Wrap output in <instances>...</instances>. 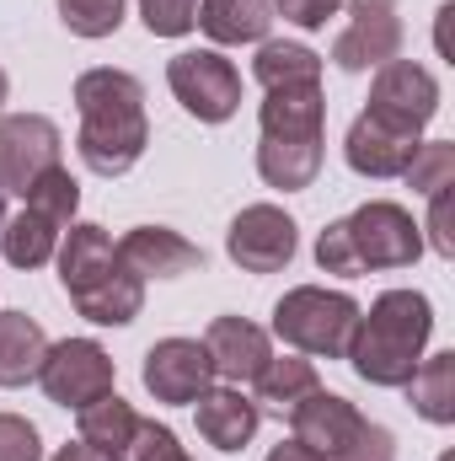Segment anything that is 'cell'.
Returning <instances> with one entry per match:
<instances>
[{
  "instance_id": "ffe728a7",
  "label": "cell",
  "mask_w": 455,
  "mask_h": 461,
  "mask_svg": "<svg viewBox=\"0 0 455 461\" xmlns=\"http://www.w3.org/2000/svg\"><path fill=\"white\" fill-rule=\"evenodd\" d=\"M268 0H199V27L215 43H268Z\"/></svg>"
},
{
  "instance_id": "484cf974",
  "label": "cell",
  "mask_w": 455,
  "mask_h": 461,
  "mask_svg": "<svg viewBox=\"0 0 455 461\" xmlns=\"http://www.w3.org/2000/svg\"><path fill=\"white\" fill-rule=\"evenodd\" d=\"M407 188L413 194H440V188H455V140H418L413 161H407Z\"/></svg>"
},
{
  "instance_id": "7a4b0ae2",
  "label": "cell",
  "mask_w": 455,
  "mask_h": 461,
  "mask_svg": "<svg viewBox=\"0 0 455 461\" xmlns=\"http://www.w3.org/2000/svg\"><path fill=\"white\" fill-rule=\"evenodd\" d=\"M434 333V306L418 290H386L370 312H359V328L348 339V365L370 386H407Z\"/></svg>"
},
{
  "instance_id": "3957f363",
  "label": "cell",
  "mask_w": 455,
  "mask_h": 461,
  "mask_svg": "<svg viewBox=\"0 0 455 461\" xmlns=\"http://www.w3.org/2000/svg\"><path fill=\"white\" fill-rule=\"evenodd\" d=\"M59 285L76 301V312L97 328H129L145 306V279L123 268L103 226H70L59 247Z\"/></svg>"
},
{
  "instance_id": "5b68a950",
  "label": "cell",
  "mask_w": 455,
  "mask_h": 461,
  "mask_svg": "<svg viewBox=\"0 0 455 461\" xmlns=\"http://www.w3.org/2000/svg\"><path fill=\"white\" fill-rule=\"evenodd\" d=\"M353 328H359V301L343 290L300 285L273 306V333L306 359H343Z\"/></svg>"
},
{
  "instance_id": "2e32d148",
  "label": "cell",
  "mask_w": 455,
  "mask_h": 461,
  "mask_svg": "<svg viewBox=\"0 0 455 461\" xmlns=\"http://www.w3.org/2000/svg\"><path fill=\"white\" fill-rule=\"evenodd\" d=\"M204 348H210V365H215V375H226L230 386H241V381H257V370L268 365V333L257 328V322H246V317H215L210 322V333H204Z\"/></svg>"
},
{
  "instance_id": "277c9868",
  "label": "cell",
  "mask_w": 455,
  "mask_h": 461,
  "mask_svg": "<svg viewBox=\"0 0 455 461\" xmlns=\"http://www.w3.org/2000/svg\"><path fill=\"white\" fill-rule=\"evenodd\" d=\"M418 258H424V226L391 199H370L348 221H333L317 236L322 274H343V279H359L375 268H413Z\"/></svg>"
},
{
  "instance_id": "8fae6325",
  "label": "cell",
  "mask_w": 455,
  "mask_h": 461,
  "mask_svg": "<svg viewBox=\"0 0 455 461\" xmlns=\"http://www.w3.org/2000/svg\"><path fill=\"white\" fill-rule=\"evenodd\" d=\"M300 236H295V221L279 210V204H246L226 230V252L236 268L246 274H279L290 258H295Z\"/></svg>"
},
{
  "instance_id": "ba28073f",
  "label": "cell",
  "mask_w": 455,
  "mask_h": 461,
  "mask_svg": "<svg viewBox=\"0 0 455 461\" xmlns=\"http://www.w3.org/2000/svg\"><path fill=\"white\" fill-rule=\"evenodd\" d=\"M59 150H65V134H59L54 118L5 113L0 118V188L27 199V188H32L49 167H59Z\"/></svg>"
},
{
  "instance_id": "5bb4252c",
  "label": "cell",
  "mask_w": 455,
  "mask_h": 461,
  "mask_svg": "<svg viewBox=\"0 0 455 461\" xmlns=\"http://www.w3.org/2000/svg\"><path fill=\"white\" fill-rule=\"evenodd\" d=\"M118 258L139 279H177V274H199L204 268V252L166 226H134L118 241Z\"/></svg>"
},
{
  "instance_id": "4fadbf2b",
  "label": "cell",
  "mask_w": 455,
  "mask_h": 461,
  "mask_svg": "<svg viewBox=\"0 0 455 461\" xmlns=\"http://www.w3.org/2000/svg\"><path fill=\"white\" fill-rule=\"evenodd\" d=\"M418 150V134L397 129V123H380V118L359 113L348 123V140H343V156L359 177H402L407 161Z\"/></svg>"
},
{
  "instance_id": "9c48e42d",
  "label": "cell",
  "mask_w": 455,
  "mask_h": 461,
  "mask_svg": "<svg viewBox=\"0 0 455 461\" xmlns=\"http://www.w3.org/2000/svg\"><path fill=\"white\" fill-rule=\"evenodd\" d=\"M364 113L380 118V123H397L407 134H424L429 118L440 113V81L424 65H413V59H386L375 70V86H370V108Z\"/></svg>"
},
{
  "instance_id": "4dcf8cb0",
  "label": "cell",
  "mask_w": 455,
  "mask_h": 461,
  "mask_svg": "<svg viewBox=\"0 0 455 461\" xmlns=\"http://www.w3.org/2000/svg\"><path fill=\"white\" fill-rule=\"evenodd\" d=\"M273 11H279L284 22L317 32V27H327V16H338L343 11V0H273Z\"/></svg>"
},
{
  "instance_id": "30bf717a",
  "label": "cell",
  "mask_w": 455,
  "mask_h": 461,
  "mask_svg": "<svg viewBox=\"0 0 455 461\" xmlns=\"http://www.w3.org/2000/svg\"><path fill=\"white\" fill-rule=\"evenodd\" d=\"M397 54H402L397 0H348V27L333 43V65L348 70V76H359V70H380Z\"/></svg>"
},
{
  "instance_id": "9a60e30c",
  "label": "cell",
  "mask_w": 455,
  "mask_h": 461,
  "mask_svg": "<svg viewBox=\"0 0 455 461\" xmlns=\"http://www.w3.org/2000/svg\"><path fill=\"white\" fill-rule=\"evenodd\" d=\"M193 419L215 451H246V440L263 424V408L252 397H241V386H210L193 397Z\"/></svg>"
},
{
  "instance_id": "6da1fadb",
  "label": "cell",
  "mask_w": 455,
  "mask_h": 461,
  "mask_svg": "<svg viewBox=\"0 0 455 461\" xmlns=\"http://www.w3.org/2000/svg\"><path fill=\"white\" fill-rule=\"evenodd\" d=\"M76 113H81V134L76 150L97 177H123L145 145H150V118H145V86L129 70H86L76 81Z\"/></svg>"
},
{
  "instance_id": "cb8c5ba5",
  "label": "cell",
  "mask_w": 455,
  "mask_h": 461,
  "mask_svg": "<svg viewBox=\"0 0 455 461\" xmlns=\"http://www.w3.org/2000/svg\"><path fill=\"white\" fill-rule=\"evenodd\" d=\"M322 381H317V365L306 354H268V365L257 370V397L273 402L279 413H290L300 397H311Z\"/></svg>"
},
{
  "instance_id": "4316f807",
  "label": "cell",
  "mask_w": 455,
  "mask_h": 461,
  "mask_svg": "<svg viewBox=\"0 0 455 461\" xmlns=\"http://www.w3.org/2000/svg\"><path fill=\"white\" fill-rule=\"evenodd\" d=\"M27 210H38V215L54 221V226H70L76 210H81V183H76L65 167H49V172L27 188Z\"/></svg>"
},
{
  "instance_id": "83f0119b",
  "label": "cell",
  "mask_w": 455,
  "mask_h": 461,
  "mask_svg": "<svg viewBox=\"0 0 455 461\" xmlns=\"http://www.w3.org/2000/svg\"><path fill=\"white\" fill-rule=\"evenodd\" d=\"M123 5L129 0H59V22L76 38H113L123 27Z\"/></svg>"
},
{
  "instance_id": "836d02e7",
  "label": "cell",
  "mask_w": 455,
  "mask_h": 461,
  "mask_svg": "<svg viewBox=\"0 0 455 461\" xmlns=\"http://www.w3.org/2000/svg\"><path fill=\"white\" fill-rule=\"evenodd\" d=\"M268 461H317V456H311L306 446H295V440H284V446H273V451H268Z\"/></svg>"
},
{
  "instance_id": "52a82bcc",
  "label": "cell",
  "mask_w": 455,
  "mask_h": 461,
  "mask_svg": "<svg viewBox=\"0 0 455 461\" xmlns=\"http://www.w3.org/2000/svg\"><path fill=\"white\" fill-rule=\"evenodd\" d=\"M113 359H108V348L92 344V339H65V344H49L43 354V370H38V381H43V392H49V402H59V408H86V402H97V397H108L113 392Z\"/></svg>"
},
{
  "instance_id": "d6986e66",
  "label": "cell",
  "mask_w": 455,
  "mask_h": 461,
  "mask_svg": "<svg viewBox=\"0 0 455 461\" xmlns=\"http://www.w3.org/2000/svg\"><path fill=\"white\" fill-rule=\"evenodd\" d=\"M257 172L268 188H311L322 172V140H263L257 145Z\"/></svg>"
},
{
  "instance_id": "8d00e7d4",
  "label": "cell",
  "mask_w": 455,
  "mask_h": 461,
  "mask_svg": "<svg viewBox=\"0 0 455 461\" xmlns=\"http://www.w3.org/2000/svg\"><path fill=\"white\" fill-rule=\"evenodd\" d=\"M0 226H5V188H0Z\"/></svg>"
},
{
  "instance_id": "44dd1931",
  "label": "cell",
  "mask_w": 455,
  "mask_h": 461,
  "mask_svg": "<svg viewBox=\"0 0 455 461\" xmlns=\"http://www.w3.org/2000/svg\"><path fill=\"white\" fill-rule=\"evenodd\" d=\"M407 402L429 419V424H455V354H429L418 359L413 381H407Z\"/></svg>"
},
{
  "instance_id": "e575fe53",
  "label": "cell",
  "mask_w": 455,
  "mask_h": 461,
  "mask_svg": "<svg viewBox=\"0 0 455 461\" xmlns=\"http://www.w3.org/2000/svg\"><path fill=\"white\" fill-rule=\"evenodd\" d=\"M161 461H193V456H188L183 446H172V451H166V456H161Z\"/></svg>"
},
{
  "instance_id": "d6a6232c",
  "label": "cell",
  "mask_w": 455,
  "mask_h": 461,
  "mask_svg": "<svg viewBox=\"0 0 455 461\" xmlns=\"http://www.w3.org/2000/svg\"><path fill=\"white\" fill-rule=\"evenodd\" d=\"M54 461H108V456H103V451H92L86 440H76V446H59V451H54Z\"/></svg>"
},
{
  "instance_id": "1f68e13d",
  "label": "cell",
  "mask_w": 455,
  "mask_h": 461,
  "mask_svg": "<svg viewBox=\"0 0 455 461\" xmlns=\"http://www.w3.org/2000/svg\"><path fill=\"white\" fill-rule=\"evenodd\" d=\"M451 194L455 188H440L429 194V247L440 258H455V230H451Z\"/></svg>"
},
{
  "instance_id": "ac0fdd59",
  "label": "cell",
  "mask_w": 455,
  "mask_h": 461,
  "mask_svg": "<svg viewBox=\"0 0 455 461\" xmlns=\"http://www.w3.org/2000/svg\"><path fill=\"white\" fill-rule=\"evenodd\" d=\"M49 339L27 312H0V386H27L43 370Z\"/></svg>"
},
{
  "instance_id": "7402d4cb",
  "label": "cell",
  "mask_w": 455,
  "mask_h": 461,
  "mask_svg": "<svg viewBox=\"0 0 455 461\" xmlns=\"http://www.w3.org/2000/svg\"><path fill=\"white\" fill-rule=\"evenodd\" d=\"M252 76L279 92V86H322V54H311L306 43H257Z\"/></svg>"
},
{
  "instance_id": "8992f818",
  "label": "cell",
  "mask_w": 455,
  "mask_h": 461,
  "mask_svg": "<svg viewBox=\"0 0 455 461\" xmlns=\"http://www.w3.org/2000/svg\"><path fill=\"white\" fill-rule=\"evenodd\" d=\"M172 97L199 118V123H226L241 108V76L220 49H188L166 65Z\"/></svg>"
},
{
  "instance_id": "f546056e",
  "label": "cell",
  "mask_w": 455,
  "mask_h": 461,
  "mask_svg": "<svg viewBox=\"0 0 455 461\" xmlns=\"http://www.w3.org/2000/svg\"><path fill=\"white\" fill-rule=\"evenodd\" d=\"M0 461H43V440L22 413H0Z\"/></svg>"
},
{
  "instance_id": "e0dca14e",
  "label": "cell",
  "mask_w": 455,
  "mask_h": 461,
  "mask_svg": "<svg viewBox=\"0 0 455 461\" xmlns=\"http://www.w3.org/2000/svg\"><path fill=\"white\" fill-rule=\"evenodd\" d=\"M322 118H327L322 86H279L268 92L257 123H263V140H322Z\"/></svg>"
},
{
  "instance_id": "f1b7e54d",
  "label": "cell",
  "mask_w": 455,
  "mask_h": 461,
  "mask_svg": "<svg viewBox=\"0 0 455 461\" xmlns=\"http://www.w3.org/2000/svg\"><path fill=\"white\" fill-rule=\"evenodd\" d=\"M150 38H183L199 27V0H139Z\"/></svg>"
},
{
  "instance_id": "d590c367",
  "label": "cell",
  "mask_w": 455,
  "mask_h": 461,
  "mask_svg": "<svg viewBox=\"0 0 455 461\" xmlns=\"http://www.w3.org/2000/svg\"><path fill=\"white\" fill-rule=\"evenodd\" d=\"M5 92H11V81H5V70H0V103H5Z\"/></svg>"
},
{
  "instance_id": "603a6c76",
  "label": "cell",
  "mask_w": 455,
  "mask_h": 461,
  "mask_svg": "<svg viewBox=\"0 0 455 461\" xmlns=\"http://www.w3.org/2000/svg\"><path fill=\"white\" fill-rule=\"evenodd\" d=\"M76 424H81V440L92 446V451H103V456L113 461L123 446H129V435H134V424H139V413L108 392V397H97V402H86L81 413H76Z\"/></svg>"
},
{
  "instance_id": "d4e9b609",
  "label": "cell",
  "mask_w": 455,
  "mask_h": 461,
  "mask_svg": "<svg viewBox=\"0 0 455 461\" xmlns=\"http://www.w3.org/2000/svg\"><path fill=\"white\" fill-rule=\"evenodd\" d=\"M0 247H5V263L11 268H43L59 252V226L43 221L38 210H22L16 221L0 226Z\"/></svg>"
},
{
  "instance_id": "7c38bea8",
  "label": "cell",
  "mask_w": 455,
  "mask_h": 461,
  "mask_svg": "<svg viewBox=\"0 0 455 461\" xmlns=\"http://www.w3.org/2000/svg\"><path fill=\"white\" fill-rule=\"evenodd\" d=\"M139 375H145V392L156 402H193L199 392H210L215 365H210V348L199 339H161L145 354Z\"/></svg>"
}]
</instances>
